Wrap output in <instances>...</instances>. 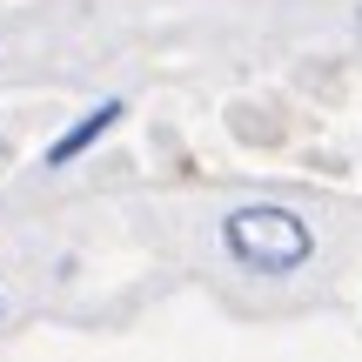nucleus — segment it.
<instances>
[{"label":"nucleus","mask_w":362,"mask_h":362,"mask_svg":"<svg viewBox=\"0 0 362 362\" xmlns=\"http://www.w3.org/2000/svg\"><path fill=\"white\" fill-rule=\"evenodd\" d=\"M221 242H228V255L242 262V269L288 275V269L309 262L315 235L302 228V215H288V208H275V202H255V208H235V215L221 221Z\"/></svg>","instance_id":"f257e3e1"},{"label":"nucleus","mask_w":362,"mask_h":362,"mask_svg":"<svg viewBox=\"0 0 362 362\" xmlns=\"http://www.w3.org/2000/svg\"><path fill=\"white\" fill-rule=\"evenodd\" d=\"M115 121H121V101H101V107H94L88 121H81V128H67L61 141H47V168H67L74 155H88V148L101 141V134L115 128Z\"/></svg>","instance_id":"f03ea898"}]
</instances>
